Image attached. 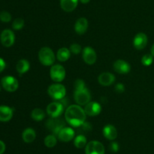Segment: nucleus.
Instances as JSON below:
<instances>
[{
	"mask_svg": "<svg viewBox=\"0 0 154 154\" xmlns=\"http://www.w3.org/2000/svg\"><path fill=\"white\" fill-rule=\"evenodd\" d=\"M153 62V56L151 54H146L141 58V63L145 66H149Z\"/></svg>",
	"mask_w": 154,
	"mask_h": 154,
	"instance_id": "nucleus-27",
	"label": "nucleus"
},
{
	"mask_svg": "<svg viewBox=\"0 0 154 154\" xmlns=\"http://www.w3.org/2000/svg\"><path fill=\"white\" fill-rule=\"evenodd\" d=\"M115 81V75L109 72H104L98 77V82L103 86H110Z\"/></svg>",
	"mask_w": 154,
	"mask_h": 154,
	"instance_id": "nucleus-16",
	"label": "nucleus"
},
{
	"mask_svg": "<svg viewBox=\"0 0 154 154\" xmlns=\"http://www.w3.org/2000/svg\"><path fill=\"white\" fill-rule=\"evenodd\" d=\"M119 148H120V146H119V144L117 142H111V144H110V149L112 152H117L119 150Z\"/></svg>",
	"mask_w": 154,
	"mask_h": 154,
	"instance_id": "nucleus-32",
	"label": "nucleus"
},
{
	"mask_svg": "<svg viewBox=\"0 0 154 154\" xmlns=\"http://www.w3.org/2000/svg\"><path fill=\"white\" fill-rule=\"evenodd\" d=\"M74 99L77 104L80 106H85L90 102L91 99L90 92L86 87L84 80L77 79L75 81Z\"/></svg>",
	"mask_w": 154,
	"mask_h": 154,
	"instance_id": "nucleus-2",
	"label": "nucleus"
},
{
	"mask_svg": "<svg viewBox=\"0 0 154 154\" xmlns=\"http://www.w3.org/2000/svg\"><path fill=\"white\" fill-rule=\"evenodd\" d=\"M31 117L33 120L36 121V122H40L45 118V113L42 109L35 108L32 111Z\"/></svg>",
	"mask_w": 154,
	"mask_h": 154,
	"instance_id": "nucleus-24",
	"label": "nucleus"
},
{
	"mask_svg": "<svg viewBox=\"0 0 154 154\" xmlns=\"http://www.w3.org/2000/svg\"><path fill=\"white\" fill-rule=\"evenodd\" d=\"M83 60L87 64L93 65L97 60V54L96 51L92 47L87 46L82 51Z\"/></svg>",
	"mask_w": 154,
	"mask_h": 154,
	"instance_id": "nucleus-10",
	"label": "nucleus"
},
{
	"mask_svg": "<svg viewBox=\"0 0 154 154\" xmlns=\"http://www.w3.org/2000/svg\"><path fill=\"white\" fill-rule=\"evenodd\" d=\"M84 111H85L87 116H96L100 114L101 111H102V107L99 103L90 101L87 105H85Z\"/></svg>",
	"mask_w": 154,
	"mask_h": 154,
	"instance_id": "nucleus-14",
	"label": "nucleus"
},
{
	"mask_svg": "<svg viewBox=\"0 0 154 154\" xmlns=\"http://www.w3.org/2000/svg\"><path fill=\"white\" fill-rule=\"evenodd\" d=\"M71 51L69 50V48H66V47H63V48H60V49L57 51V58L58 59V60L61 62H65L67 61L71 57Z\"/></svg>",
	"mask_w": 154,
	"mask_h": 154,
	"instance_id": "nucleus-23",
	"label": "nucleus"
},
{
	"mask_svg": "<svg viewBox=\"0 0 154 154\" xmlns=\"http://www.w3.org/2000/svg\"><path fill=\"white\" fill-rule=\"evenodd\" d=\"M57 143V139L55 134H49L45 138V144L47 147L52 148L55 146Z\"/></svg>",
	"mask_w": 154,
	"mask_h": 154,
	"instance_id": "nucleus-26",
	"label": "nucleus"
},
{
	"mask_svg": "<svg viewBox=\"0 0 154 154\" xmlns=\"http://www.w3.org/2000/svg\"><path fill=\"white\" fill-rule=\"evenodd\" d=\"M46 126L55 135H57L60 130L65 127V122L59 118H50L47 121Z\"/></svg>",
	"mask_w": 154,
	"mask_h": 154,
	"instance_id": "nucleus-9",
	"label": "nucleus"
},
{
	"mask_svg": "<svg viewBox=\"0 0 154 154\" xmlns=\"http://www.w3.org/2000/svg\"><path fill=\"white\" fill-rule=\"evenodd\" d=\"M79 0H60V6L66 12H72L77 8Z\"/></svg>",
	"mask_w": 154,
	"mask_h": 154,
	"instance_id": "nucleus-20",
	"label": "nucleus"
},
{
	"mask_svg": "<svg viewBox=\"0 0 154 154\" xmlns=\"http://www.w3.org/2000/svg\"><path fill=\"white\" fill-rule=\"evenodd\" d=\"M105 146L98 140H91L85 146L86 154H105Z\"/></svg>",
	"mask_w": 154,
	"mask_h": 154,
	"instance_id": "nucleus-8",
	"label": "nucleus"
},
{
	"mask_svg": "<svg viewBox=\"0 0 154 154\" xmlns=\"http://www.w3.org/2000/svg\"><path fill=\"white\" fill-rule=\"evenodd\" d=\"M66 69L62 65L56 64L51 66L50 69V75L54 82L60 83L64 80L66 77Z\"/></svg>",
	"mask_w": 154,
	"mask_h": 154,
	"instance_id": "nucleus-5",
	"label": "nucleus"
},
{
	"mask_svg": "<svg viewBox=\"0 0 154 154\" xmlns=\"http://www.w3.org/2000/svg\"><path fill=\"white\" fill-rule=\"evenodd\" d=\"M64 107L60 101H54L48 104L47 107V113L51 118H58L63 113Z\"/></svg>",
	"mask_w": 154,
	"mask_h": 154,
	"instance_id": "nucleus-6",
	"label": "nucleus"
},
{
	"mask_svg": "<svg viewBox=\"0 0 154 154\" xmlns=\"http://www.w3.org/2000/svg\"><path fill=\"white\" fill-rule=\"evenodd\" d=\"M147 36L145 33H139L135 35L133 39V45L137 50H142L147 45Z\"/></svg>",
	"mask_w": 154,
	"mask_h": 154,
	"instance_id": "nucleus-15",
	"label": "nucleus"
},
{
	"mask_svg": "<svg viewBox=\"0 0 154 154\" xmlns=\"http://www.w3.org/2000/svg\"><path fill=\"white\" fill-rule=\"evenodd\" d=\"M82 4H87L88 2H90V0H79Z\"/></svg>",
	"mask_w": 154,
	"mask_h": 154,
	"instance_id": "nucleus-35",
	"label": "nucleus"
},
{
	"mask_svg": "<svg viewBox=\"0 0 154 154\" xmlns=\"http://www.w3.org/2000/svg\"><path fill=\"white\" fill-rule=\"evenodd\" d=\"M86 114L84 109H83L78 104H73L66 108L65 112V119L66 122L72 127L81 126L85 122Z\"/></svg>",
	"mask_w": 154,
	"mask_h": 154,
	"instance_id": "nucleus-1",
	"label": "nucleus"
},
{
	"mask_svg": "<svg viewBox=\"0 0 154 154\" xmlns=\"http://www.w3.org/2000/svg\"><path fill=\"white\" fill-rule=\"evenodd\" d=\"M0 39H1V42L5 47H9L12 46L14 43L15 41V36L14 33L12 30H3L2 33H1V36H0Z\"/></svg>",
	"mask_w": 154,
	"mask_h": 154,
	"instance_id": "nucleus-11",
	"label": "nucleus"
},
{
	"mask_svg": "<svg viewBox=\"0 0 154 154\" xmlns=\"http://www.w3.org/2000/svg\"><path fill=\"white\" fill-rule=\"evenodd\" d=\"M74 144L78 149H82L87 146V138L84 134H79V135L75 137V140H74Z\"/></svg>",
	"mask_w": 154,
	"mask_h": 154,
	"instance_id": "nucleus-25",
	"label": "nucleus"
},
{
	"mask_svg": "<svg viewBox=\"0 0 154 154\" xmlns=\"http://www.w3.org/2000/svg\"><path fill=\"white\" fill-rule=\"evenodd\" d=\"M114 89H115V91L117 92V93H123L125 91V86L123 83H117V85H115Z\"/></svg>",
	"mask_w": 154,
	"mask_h": 154,
	"instance_id": "nucleus-31",
	"label": "nucleus"
},
{
	"mask_svg": "<svg viewBox=\"0 0 154 154\" xmlns=\"http://www.w3.org/2000/svg\"><path fill=\"white\" fill-rule=\"evenodd\" d=\"M150 54H151L154 57V44L153 45V46L151 47V49H150Z\"/></svg>",
	"mask_w": 154,
	"mask_h": 154,
	"instance_id": "nucleus-36",
	"label": "nucleus"
},
{
	"mask_svg": "<svg viewBox=\"0 0 154 154\" xmlns=\"http://www.w3.org/2000/svg\"><path fill=\"white\" fill-rule=\"evenodd\" d=\"M5 151V144L3 141L0 140V154H3Z\"/></svg>",
	"mask_w": 154,
	"mask_h": 154,
	"instance_id": "nucleus-34",
	"label": "nucleus"
},
{
	"mask_svg": "<svg viewBox=\"0 0 154 154\" xmlns=\"http://www.w3.org/2000/svg\"><path fill=\"white\" fill-rule=\"evenodd\" d=\"M103 135L106 139L110 140H114L117 137V128L113 125L108 124L103 128Z\"/></svg>",
	"mask_w": 154,
	"mask_h": 154,
	"instance_id": "nucleus-18",
	"label": "nucleus"
},
{
	"mask_svg": "<svg viewBox=\"0 0 154 154\" xmlns=\"http://www.w3.org/2000/svg\"><path fill=\"white\" fill-rule=\"evenodd\" d=\"M75 132L71 127H66L62 128L57 134V137L61 141L69 142L75 137Z\"/></svg>",
	"mask_w": 154,
	"mask_h": 154,
	"instance_id": "nucleus-13",
	"label": "nucleus"
},
{
	"mask_svg": "<svg viewBox=\"0 0 154 154\" xmlns=\"http://www.w3.org/2000/svg\"><path fill=\"white\" fill-rule=\"evenodd\" d=\"M5 66H6L5 61L4 60V59L0 57V72H2L3 70H4Z\"/></svg>",
	"mask_w": 154,
	"mask_h": 154,
	"instance_id": "nucleus-33",
	"label": "nucleus"
},
{
	"mask_svg": "<svg viewBox=\"0 0 154 154\" xmlns=\"http://www.w3.org/2000/svg\"><path fill=\"white\" fill-rule=\"evenodd\" d=\"M29 68L30 63L26 59H20V60L17 62V71L18 73L20 74V75L28 72Z\"/></svg>",
	"mask_w": 154,
	"mask_h": 154,
	"instance_id": "nucleus-22",
	"label": "nucleus"
},
{
	"mask_svg": "<svg viewBox=\"0 0 154 154\" xmlns=\"http://www.w3.org/2000/svg\"><path fill=\"white\" fill-rule=\"evenodd\" d=\"M113 68L116 72L120 74H127L131 70L130 64L122 59L116 60L113 64Z\"/></svg>",
	"mask_w": 154,
	"mask_h": 154,
	"instance_id": "nucleus-12",
	"label": "nucleus"
},
{
	"mask_svg": "<svg viewBox=\"0 0 154 154\" xmlns=\"http://www.w3.org/2000/svg\"><path fill=\"white\" fill-rule=\"evenodd\" d=\"M13 109L8 106H0V121L8 122L13 116Z\"/></svg>",
	"mask_w": 154,
	"mask_h": 154,
	"instance_id": "nucleus-19",
	"label": "nucleus"
},
{
	"mask_svg": "<svg viewBox=\"0 0 154 154\" xmlns=\"http://www.w3.org/2000/svg\"><path fill=\"white\" fill-rule=\"evenodd\" d=\"M1 83L3 88L9 92L15 91L19 87L17 79L12 75H6L3 77L1 80Z\"/></svg>",
	"mask_w": 154,
	"mask_h": 154,
	"instance_id": "nucleus-7",
	"label": "nucleus"
},
{
	"mask_svg": "<svg viewBox=\"0 0 154 154\" xmlns=\"http://www.w3.org/2000/svg\"><path fill=\"white\" fill-rule=\"evenodd\" d=\"M48 93L53 99L56 101H60L66 97V89L63 85L60 83H55L49 86L48 89Z\"/></svg>",
	"mask_w": 154,
	"mask_h": 154,
	"instance_id": "nucleus-4",
	"label": "nucleus"
},
{
	"mask_svg": "<svg viewBox=\"0 0 154 154\" xmlns=\"http://www.w3.org/2000/svg\"><path fill=\"white\" fill-rule=\"evenodd\" d=\"M0 89H1V88H0Z\"/></svg>",
	"mask_w": 154,
	"mask_h": 154,
	"instance_id": "nucleus-37",
	"label": "nucleus"
},
{
	"mask_svg": "<svg viewBox=\"0 0 154 154\" xmlns=\"http://www.w3.org/2000/svg\"><path fill=\"white\" fill-rule=\"evenodd\" d=\"M56 56L54 51L49 47H43L38 51V60L45 66H52L55 61Z\"/></svg>",
	"mask_w": 154,
	"mask_h": 154,
	"instance_id": "nucleus-3",
	"label": "nucleus"
},
{
	"mask_svg": "<svg viewBox=\"0 0 154 154\" xmlns=\"http://www.w3.org/2000/svg\"><path fill=\"white\" fill-rule=\"evenodd\" d=\"M88 21L85 18H81L75 22V30L76 33L78 35H83L87 32L88 29Z\"/></svg>",
	"mask_w": 154,
	"mask_h": 154,
	"instance_id": "nucleus-17",
	"label": "nucleus"
},
{
	"mask_svg": "<svg viewBox=\"0 0 154 154\" xmlns=\"http://www.w3.org/2000/svg\"><path fill=\"white\" fill-rule=\"evenodd\" d=\"M36 133L33 128H26L22 134V138L25 143H29L35 140Z\"/></svg>",
	"mask_w": 154,
	"mask_h": 154,
	"instance_id": "nucleus-21",
	"label": "nucleus"
},
{
	"mask_svg": "<svg viewBox=\"0 0 154 154\" xmlns=\"http://www.w3.org/2000/svg\"><path fill=\"white\" fill-rule=\"evenodd\" d=\"M11 20V15L9 12L5 11L0 12V21L4 23H8L10 22Z\"/></svg>",
	"mask_w": 154,
	"mask_h": 154,
	"instance_id": "nucleus-30",
	"label": "nucleus"
},
{
	"mask_svg": "<svg viewBox=\"0 0 154 154\" xmlns=\"http://www.w3.org/2000/svg\"><path fill=\"white\" fill-rule=\"evenodd\" d=\"M24 27V20L22 18H16L12 23V27L15 30H20Z\"/></svg>",
	"mask_w": 154,
	"mask_h": 154,
	"instance_id": "nucleus-28",
	"label": "nucleus"
},
{
	"mask_svg": "<svg viewBox=\"0 0 154 154\" xmlns=\"http://www.w3.org/2000/svg\"><path fill=\"white\" fill-rule=\"evenodd\" d=\"M71 53L73 54H79L81 51H83L82 48H81V45L78 43H73L70 45V48H69Z\"/></svg>",
	"mask_w": 154,
	"mask_h": 154,
	"instance_id": "nucleus-29",
	"label": "nucleus"
}]
</instances>
